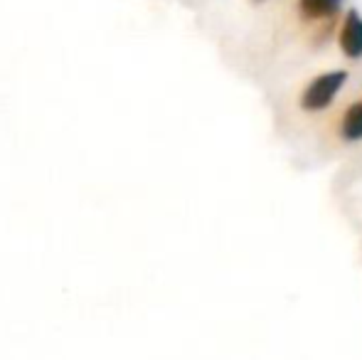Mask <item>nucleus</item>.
<instances>
[{"mask_svg": "<svg viewBox=\"0 0 362 360\" xmlns=\"http://www.w3.org/2000/svg\"><path fill=\"white\" fill-rule=\"evenodd\" d=\"M340 50L345 57L358 59L362 57V18L358 10H350L340 30Z\"/></svg>", "mask_w": 362, "mask_h": 360, "instance_id": "2", "label": "nucleus"}, {"mask_svg": "<svg viewBox=\"0 0 362 360\" xmlns=\"http://www.w3.org/2000/svg\"><path fill=\"white\" fill-rule=\"evenodd\" d=\"M257 3H262V0H257Z\"/></svg>", "mask_w": 362, "mask_h": 360, "instance_id": "5", "label": "nucleus"}, {"mask_svg": "<svg viewBox=\"0 0 362 360\" xmlns=\"http://www.w3.org/2000/svg\"><path fill=\"white\" fill-rule=\"evenodd\" d=\"M343 0H298L300 18L303 20H325L333 18L340 10Z\"/></svg>", "mask_w": 362, "mask_h": 360, "instance_id": "3", "label": "nucleus"}, {"mask_svg": "<svg viewBox=\"0 0 362 360\" xmlns=\"http://www.w3.org/2000/svg\"><path fill=\"white\" fill-rule=\"evenodd\" d=\"M343 139L348 141H360L362 139V101L358 104H353L348 109V114H345L343 119Z\"/></svg>", "mask_w": 362, "mask_h": 360, "instance_id": "4", "label": "nucleus"}, {"mask_svg": "<svg viewBox=\"0 0 362 360\" xmlns=\"http://www.w3.org/2000/svg\"><path fill=\"white\" fill-rule=\"evenodd\" d=\"M345 82H348V72L345 69H335V72H325L320 77H315L303 89V94H300V109L320 111L325 106H330V101L335 99V94H338Z\"/></svg>", "mask_w": 362, "mask_h": 360, "instance_id": "1", "label": "nucleus"}]
</instances>
